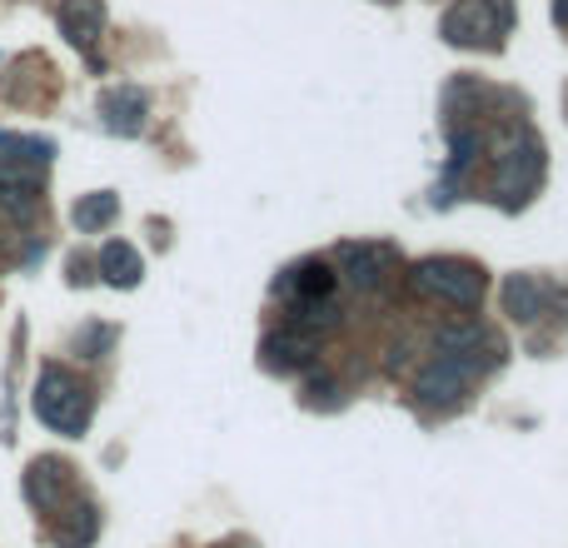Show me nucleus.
Wrapping results in <instances>:
<instances>
[{
	"mask_svg": "<svg viewBox=\"0 0 568 548\" xmlns=\"http://www.w3.org/2000/svg\"><path fill=\"white\" fill-rule=\"evenodd\" d=\"M30 409L45 424L50 434H65V439H80L90 429V414H95V394L80 374H70L65 364H45L36 374V394H30Z\"/></svg>",
	"mask_w": 568,
	"mask_h": 548,
	"instance_id": "nucleus-1",
	"label": "nucleus"
},
{
	"mask_svg": "<svg viewBox=\"0 0 568 548\" xmlns=\"http://www.w3.org/2000/svg\"><path fill=\"white\" fill-rule=\"evenodd\" d=\"M544 165H549L544 140L534 135V130H514L499 145V155H494V200H499L504 210H524L539 195Z\"/></svg>",
	"mask_w": 568,
	"mask_h": 548,
	"instance_id": "nucleus-2",
	"label": "nucleus"
},
{
	"mask_svg": "<svg viewBox=\"0 0 568 548\" xmlns=\"http://www.w3.org/2000/svg\"><path fill=\"white\" fill-rule=\"evenodd\" d=\"M494 364L499 359H489V354H444V349H434V359L414 374V399H419L424 409H449V404H459L464 394H469V384L484 379Z\"/></svg>",
	"mask_w": 568,
	"mask_h": 548,
	"instance_id": "nucleus-3",
	"label": "nucleus"
},
{
	"mask_svg": "<svg viewBox=\"0 0 568 548\" xmlns=\"http://www.w3.org/2000/svg\"><path fill=\"white\" fill-rule=\"evenodd\" d=\"M409 280H414V290H419L424 300L454 304V309H479L484 290H489V280H484V270L474 265V260H454V255L419 260Z\"/></svg>",
	"mask_w": 568,
	"mask_h": 548,
	"instance_id": "nucleus-4",
	"label": "nucleus"
},
{
	"mask_svg": "<svg viewBox=\"0 0 568 548\" xmlns=\"http://www.w3.org/2000/svg\"><path fill=\"white\" fill-rule=\"evenodd\" d=\"M444 40L464 50H494L509 30V0H459L439 20Z\"/></svg>",
	"mask_w": 568,
	"mask_h": 548,
	"instance_id": "nucleus-5",
	"label": "nucleus"
},
{
	"mask_svg": "<svg viewBox=\"0 0 568 548\" xmlns=\"http://www.w3.org/2000/svg\"><path fill=\"white\" fill-rule=\"evenodd\" d=\"M384 270H389V250L364 245V240H349V245L334 250V280L349 284V290L369 294L384 284Z\"/></svg>",
	"mask_w": 568,
	"mask_h": 548,
	"instance_id": "nucleus-6",
	"label": "nucleus"
},
{
	"mask_svg": "<svg viewBox=\"0 0 568 548\" xmlns=\"http://www.w3.org/2000/svg\"><path fill=\"white\" fill-rule=\"evenodd\" d=\"M145 115H150V95L140 85H115L100 95V125L110 135H140L145 130Z\"/></svg>",
	"mask_w": 568,
	"mask_h": 548,
	"instance_id": "nucleus-7",
	"label": "nucleus"
},
{
	"mask_svg": "<svg viewBox=\"0 0 568 548\" xmlns=\"http://www.w3.org/2000/svg\"><path fill=\"white\" fill-rule=\"evenodd\" d=\"M549 300H554V284L539 280V274H509V280H504V309H509L519 324L544 319V314H549Z\"/></svg>",
	"mask_w": 568,
	"mask_h": 548,
	"instance_id": "nucleus-8",
	"label": "nucleus"
},
{
	"mask_svg": "<svg viewBox=\"0 0 568 548\" xmlns=\"http://www.w3.org/2000/svg\"><path fill=\"white\" fill-rule=\"evenodd\" d=\"M65 489H70V464H60V459H36V464L26 469V499H30V509L55 514L60 499H65Z\"/></svg>",
	"mask_w": 568,
	"mask_h": 548,
	"instance_id": "nucleus-9",
	"label": "nucleus"
},
{
	"mask_svg": "<svg viewBox=\"0 0 568 548\" xmlns=\"http://www.w3.org/2000/svg\"><path fill=\"white\" fill-rule=\"evenodd\" d=\"M105 30V6L100 0H60V35L75 50H90Z\"/></svg>",
	"mask_w": 568,
	"mask_h": 548,
	"instance_id": "nucleus-10",
	"label": "nucleus"
},
{
	"mask_svg": "<svg viewBox=\"0 0 568 548\" xmlns=\"http://www.w3.org/2000/svg\"><path fill=\"white\" fill-rule=\"evenodd\" d=\"M320 354V334H304V329H275L265 334V359L275 364V369H304V364Z\"/></svg>",
	"mask_w": 568,
	"mask_h": 548,
	"instance_id": "nucleus-11",
	"label": "nucleus"
},
{
	"mask_svg": "<svg viewBox=\"0 0 568 548\" xmlns=\"http://www.w3.org/2000/svg\"><path fill=\"white\" fill-rule=\"evenodd\" d=\"M60 524L50 529V539H55L60 548H90L100 534V509L90 499H75L70 509H55Z\"/></svg>",
	"mask_w": 568,
	"mask_h": 548,
	"instance_id": "nucleus-12",
	"label": "nucleus"
},
{
	"mask_svg": "<svg viewBox=\"0 0 568 548\" xmlns=\"http://www.w3.org/2000/svg\"><path fill=\"white\" fill-rule=\"evenodd\" d=\"M100 280L115 284V290H135V284L145 280V260H140V250L125 245V240L100 245Z\"/></svg>",
	"mask_w": 568,
	"mask_h": 548,
	"instance_id": "nucleus-13",
	"label": "nucleus"
},
{
	"mask_svg": "<svg viewBox=\"0 0 568 548\" xmlns=\"http://www.w3.org/2000/svg\"><path fill=\"white\" fill-rule=\"evenodd\" d=\"M334 284H339V280H334L329 265H320V260H304V265H294L290 274H284L280 290L290 294V304H300V300H329Z\"/></svg>",
	"mask_w": 568,
	"mask_h": 548,
	"instance_id": "nucleus-14",
	"label": "nucleus"
},
{
	"mask_svg": "<svg viewBox=\"0 0 568 548\" xmlns=\"http://www.w3.org/2000/svg\"><path fill=\"white\" fill-rule=\"evenodd\" d=\"M120 215V200L110 195V190H95V195H80L75 210H70V220H75L80 235H100L105 225H115Z\"/></svg>",
	"mask_w": 568,
	"mask_h": 548,
	"instance_id": "nucleus-15",
	"label": "nucleus"
},
{
	"mask_svg": "<svg viewBox=\"0 0 568 548\" xmlns=\"http://www.w3.org/2000/svg\"><path fill=\"white\" fill-rule=\"evenodd\" d=\"M554 26H568V0H554Z\"/></svg>",
	"mask_w": 568,
	"mask_h": 548,
	"instance_id": "nucleus-16",
	"label": "nucleus"
}]
</instances>
